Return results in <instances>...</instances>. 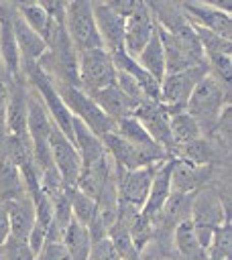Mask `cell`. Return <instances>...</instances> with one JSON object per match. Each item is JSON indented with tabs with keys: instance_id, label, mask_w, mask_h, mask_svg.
<instances>
[{
	"instance_id": "cell-1",
	"label": "cell",
	"mask_w": 232,
	"mask_h": 260,
	"mask_svg": "<svg viewBox=\"0 0 232 260\" xmlns=\"http://www.w3.org/2000/svg\"><path fill=\"white\" fill-rule=\"evenodd\" d=\"M228 108H230V85L216 79L210 71L195 85V89L191 91L185 104V112L197 122L201 136L208 140L218 130L222 118L228 114Z\"/></svg>"
},
{
	"instance_id": "cell-2",
	"label": "cell",
	"mask_w": 232,
	"mask_h": 260,
	"mask_svg": "<svg viewBox=\"0 0 232 260\" xmlns=\"http://www.w3.org/2000/svg\"><path fill=\"white\" fill-rule=\"evenodd\" d=\"M102 144H104L108 156L112 158V162L116 165V169H124V171L155 167L169 158L165 148H161L159 144L138 146V144H132V142L120 138L114 132H108L106 136H102Z\"/></svg>"
},
{
	"instance_id": "cell-3",
	"label": "cell",
	"mask_w": 232,
	"mask_h": 260,
	"mask_svg": "<svg viewBox=\"0 0 232 260\" xmlns=\"http://www.w3.org/2000/svg\"><path fill=\"white\" fill-rule=\"evenodd\" d=\"M53 85H55L61 102L65 104L67 112L71 114V118L85 124L96 136L102 138V136H106L108 132L114 130V122L98 108V104L81 87L67 85V83H53Z\"/></svg>"
},
{
	"instance_id": "cell-4",
	"label": "cell",
	"mask_w": 232,
	"mask_h": 260,
	"mask_svg": "<svg viewBox=\"0 0 232 260\" xmlns=\"http://www.w3.org/2000/svg\"><path fill=\"white\" fill-rule=\"evenodd\" d=\"M63 26L69 43L77 53H85L92 49H104L92 12V2L73 0L65 2L63 8Z\"/></svg>"
},
{
	"instance_id": "cell-5",
	"label": "cell",
	"mask_w": 232,
	"mask_h": 260,
	"mask_svg": "<svg viewBox=\"0 0 232 260\" xmlns=\"http://www.w3.org/2000/svg\"><path fill=\"white\" fill-rule=\"evenodd\" d=\"M208 75V65H193L183 71L165 73L159 85V102L167 108L169 114L185 110V104L195 89V85Z\"/></svg>"
},
{
	"instance_id": "cell-6",
	"label": "cell",
	"mask_w": 232,
	"mask_h": 260,
	"mask_svg": "<svg viewBox=\"0 0 232 260\" xmlns=\"http://www.w3.org/2000/svg\"><path fill=\"white\" fill-rule=\"evenodd\" d=\"M77 79L85 93H94L116 83V67L106 49H92L77 57Z\"/></svg>"
},
{
	"instance_id": "cell-7",
	"label": "cell",
	"mask_w": 232,
	"mask_h": 260,
	"mask_svg": "<svg viewBox=\"0 0 232 260\" xmlns=\"http://www.w3.org/2000/svg\"><path fill=\"white\" fill-rule=\"evenodd\" d=\"M138 124L144 128V132L151 136V140L155 144H159L161 148H165V152L169 154L171 158V150H173V140H171V128H169V118L171 114L167 112V108L161 104V102H155V100H149L144 98L134 114H132Z\"/></svg>"
},
{
	"instance_id": "cell-8",
	"label": "cell",
	"mask_w": 232,
	"mask_h": 260,
	"mask_svg": "<svg viewBox=\"0 0 232 260\" xmlns=\"http://www.w3.org/2000/svg\"><path fill=\"white\" fill-rule=\"evenodd\" d=\"M49 150H51L53 167L57 169L63 187H75L77 177L81 173V160L73 142L55 124L49 130Z\"/></svg>"
},
{
	"instance_id": "cell-9",
	"label": "cell",
	"mask_w": 232,
	"mask_h": 260,
	"mask_svg": "<svg viewBox=\"0 0 232 260\" xmlns=\"http://www.w3.org/2000/svg\"><path fill=\"white\" fill-rule=\"evenodd\" d=\"M193 223L199 225H210L214 230H218L222 223L230 221V211H228V203H224L222 193L214 187V185H204L201 189H197L193 193V201H191V213H189Z\"/></svg>"
},
{
	"instance_id": "cell-10",
	"label": "cell",
	"mask_w": 232,
	"mask_h": 260,
	"mask_svg": "<svg viewBox=\"0 0 232 260\" xmlns=\"http://www.w3.org/2000/svg\"><path fill=\"white\" fill-rule=\"evenodd\" d=\"M155 32V18L147 2H136L124 18V53L132 59L140 55L144 45Z\"/></svg>"
},
{
	"instance_id": "cell-11",
	"label": "cell",
	"mask_w": 232,
	"mask_h": 260,
	"mask_svg": "<svg viewBox=\"0 0 232 260\" xmlns=\"http://www.w3.org/2000/svg\"><path fill=\"white\" fill-rule=\"evenodd\" d=\"M179 6L191 24L208 28L218 37L232 41V16L228 8L212 2H183Z\"/></svg>"
},
{
	"instance_id": "cell-12",
	"label": "cell",
	"mask_w": 232,
	"mask_h": 260,
	"mask_svg": "<svg viewBox=\"0 0 232 260\" xmlns=\"http://www.w3.org/2000/svg\"><path fill=\"white\" fill-rule=\"evenodd\" d=\"M155 167L134 169V171L116 169V193H118V201L120 203H126V205H132L136 209H142V205L147 201V195H149V189H151Z\"/></svg>"
},
{
	"instance_id": "cell-13",
	"label": "cell",
	"mask_w": 232,
	"mask_h": 260,
	"mask_svg": "<svg viewBox=\"0 0 232 260\" xmlns=\"http://www.w3.org/2000/svg\"><path fill=\"white\" fill-rule=\"evenodd\" d=\"M92 12L102 47L108 53L124 51V16L118 14L108 2H92Z\"/></svg>"
},
{
	"instance_id": "cell-14",
	"label": "cell",
	"mask_w": 232,
	"mask_h": 260,
	"mask_svg": "<svg viewBox=\"0 0 232 260\" xmlns=\"http://www.w3.org/2000/svg\"><path fill=\"white\" fill-rule=\"evenodd\" d=\"M0 71L6 77H20V57L12 28L10 2H0Z\"/></svg>"
},
{
	"instance_id": "cell-15",
	"label": "cell",
	"mask_w": 232,
	"mask_h": 260,
	"mask_svg": "<svg viewBox=\"0 0 232 260\" xmlns=\"http://www.w3.org/2000/svg\"><path fill=\"white\" fill-rule=\"evenodd\" d=\"M6 134L28 138L26 134V81L24 77H8Z\"/></svg>"
},
{
	"instance_id": "cell-16",
	"label": "cell",
	"mask_w": 232,
	"mask_h": 260,
	"mask_svg": "<svg viewBox=\"0 0 232 260\" xmlns=\"http://www.w3.org/2000/svg\"><path fill=\"white\" fill-rule=\"evenodd\" d=\"M171 167H173V158H167L155 167L151 189H149L147 201L140 209V213L144 217H149L155 223V228H157V219L163 211V205L167 203V199L171 195Z\"/></svg>"
},
{
	"instance_id": "cell-17",
	"label": "cell",
	"mask_w": 232,
	"mask_h": 260,
	"mask_svg": "<svg viewBox=\"0 0 232 260\" xmlns=\"http://www.w3.org/2000/svg\"><path fill=\"white\" fill-rule=\"evenodd\" d=\"M12 4V2H10ZM12 28H14V39H16V49H18V57H20V71L37 65V61L45 55L47 45L45 41L16 14V10L12 8Z\"/></svg>"
},
{
	"instance_id": "cell-18",
	"label": "cell",
	"mask_w": 232,
	"mask_h": 260,
	"mask_svg": "<svg viewBox=\"0 0 232 260\" xmlns=\"http://www.w3.org/2000/svg\"><path fill=\"white\" fill-rule=\"evenodd\" d=\"M90 98L98 104V108L112 120V122H118L122 118H128L134 114L136 110V102L130 100L116 83L114 85H108L104 89H98L94 93H90Z\"/></svg>"
},
{
	"instance_id": "cell-19",
	"label": "cell",
	"mask_w": 232,
	"mask_h": 260,
	"mask_svg": "<svg viewBox=\"0 0 232 260\" xmlns=\"http://www.w3.org/2000/svg\"><path fill=\"white\" fill-rule=\"evenodd\" d=\"M212 177V167H193L189 162L173 158L171 167V191L175 193H195L208 185Z\"/></svg>"
},
{
	"instance_id": "cell-20",
	"label": "cell",
	"mask_w": 232,
	"mask_h": 260,
	"mask_svg": "<svg viewBox=\"0 0 232 260\" xmlns=\"http://www.w3.org/2000/svg\"><path fill=\"white\" fill-rule=\"evenodd\" d=\"M71 142L79 154L81 167H90V165H94L106 156V148L102 144V138L96 136L85 124H81L75 118L71 120Z\"/></svg>"
},
{
	"instance_id": "cell-21",
	"label": "cell",
	"mask_w": 232,
	"mask_h": 260,
	"mask_svg": "<svg viewBox=\"0 0 232 260\" xmlns=\"http://www.w3.org/2000/svg\"><path fill=\"white\" fill-rule=\"evenodd\" d=\"M4 209H6V215H8L10 236L18 238V240H26L33 225H35V209H33L31 197L24 195V197H18V199L4 201Z\"/></svg>"
},
{
	"instance_id": "cell-22",
	"label": "cell",
	"mask_w": 232,
	"mask_h": 260,
	"mask_svg": "<svg viewBox=\"0 0 232 260\" xmlns=\"http://www.w3.org/2000/svg\"><path fill=\"white\" fill-rule=\"evenodd\" d=\"M110 55H112V61H114L116 71L126 73L128 77H132V79L138 83V87L142 89L144 98L159 102V85H161V83H159L153 75H149V73L136 63V59L128 57L124 51H116V53H110Z\"/></svg>"
},
{
	"instance_id": "cell-23",
	"label": "cell",
	"mask_w": 232,
	"mask_h": 260,
	"mask_svg": "<svg viewBox=\"0 0 232 260\" xmlns=\"http://www.w3.org/2000/svg\"><path fill=\"white\" fill-rule=\"evenodd\" d=\"M157 24V22H155ZM157 32H159V39H161V45H163V55H165V73H175V71H183V69H189L193 65H204L199 61H195L187 49L167 30H163L159 24H157Z\"/></svg>"
},
{
	"instance_id": "cell-24",
	"label": "cell",
	"mask_w": 232,
	"mask_h": 260,
	"mask_svg": "<svg viewBox=\"0 0 232 260\" xmlns=\"http://www.w3.org/2000/svg\"><path fill=\"white\" fill-rule=\"evenodd\" d=\"M171 232H173V246H175L177 254L183 260H197V258L204 256V252L199 248V242L195 238L191 217H185V219L177 221Z\"/></svg>"
},
{
	"instance_id": "cell-25",
	"label": "cell",
	"mask_w": 232,
	"mask_h": 260,
	"mask_svg": "<svg viewBox=\"0 0 232 260\" xmlns=\"http://www.w3.org/2000/svg\"><path fill=\"white\" fill-rule=\"evenodd\" d=\"M136 63L149 75H153L159 83L165 77V55H163V45H161V39H159V32H157V24H155L153 37L149 39V43L144 45V49L136 57Z\"/></svg>"
},
{
	"instance_id": "cell-26",
	"label": "cell",
	"mask_w": 232,
	"mask_h": 260,
	"mask_svg": "<svg viewBox=\"0 0 232 260\" xmlns=\"http://www.w3.org/2000/svg\"><path fill=\"white\" fill-rule=\"evenodd\" d=\"M61 244H63L69 260H88V254L92 248V238H90V232L85 225L71 219V223L65 230Z\"/></svg>"
},
{
	"instance_id": "cell-27",
	"label": "cell",
	"mask_w": 232,
	"mask_h": 260,
	"mask_svg": "<svg viewBox=\"0 0 232 260\" xmlns=\"http://www.w3.org/2000/svg\"><path fill=\"white\" fill-rule=\"evenodd\" d=\"M169 128H171L173 146H183V144H189V142H193V140L204 138V136H201V130H199V126H197V122H195L185 110L171 114V118H169Z\"/></svg>"
},
{
	"instance_id": "cell-28",
	"label": "cell",
	"mask_w": 232,
	"mask_h": 260,
	"mask_svg": "<svg viewBox=\"0 0 232 260\" xmlns=\"http://www.w3.org/2000/svg\"><path fill=\"white\" fill-rule=\"evenodd\" d=\"M12 8L16 10V14H18L41 39H45L47 30H49L51 16H49V12L45 10L43 4H37V2H12Z\"/></svg>"
},
{
	"instance_id": "cell-29",
	"label": "cell",
	"mask_w": 232,
	"mask_h": 260,
	"mask_svg": "<svg viewBox=\"0 0 232 260\" xmlns=\"http://www.w3.org/2000/svg\"><path fill=\"white\" fill-rule=\"evenodd\" d=\"M63 191H65V195H67V199H69L73 219L88 228V225L98 217L96 201H94L92 197H88L85 193H81L77 187H63Z\"/></svg>"
},
{
	"instance_id": "cell-30",
	"label": "cell",
	"mask_w": 232,
	"mask_h": 260,
	"mask_svg": "<svg viewBox=\"0 0 232 260\" xmlns=\"http://www.w3.org/2000/svg\"><path fill=\"white\" fill-rule=\"evenodd\" d=\"M112 132L118 134L120 138L132 142V144H138V146H153L155 144L134 116H128V118H122V120L114 122V130Z\"/></svg>"
},
{
	"instance_id": "cell-31",
	"label": "cell",
	"mask_w": 232,
	"mask_h": 260,
	"mask_svg": "<svg viewBox=\"0 0 232 260\" xmlns=\"http://www.w3.org/2000/svg\"><path fill=\"white\" fill-rule=\"evenodd\" d=\"M191 26H193V32H195V37L199 41V47H201L204 55H212V53L232 55V41L222 39V37H218L216 32H212L208 28H201V26H195V24H191Z\"/></svg>"
},
{
	"instance_id": "cell-32",
	"label": "cell",
	"mask_w": 232,
	"mask_h": 260,
	"mask_svg": "<svg viewBox=\"0 0 232 260\" xmlns=\"http://www.w3.org/2000/svg\"><path fill=\"white\" fill-rule=\"evenodd\" d=\"M0 260H35V254L28 248L26 240L8 236L0 246Z\"/></svg>"
},
{
	"instance_id": "cell-33",
	"label": "cell",
	"mask_w": 232,
	"mask_h": 260,
	"mask_svg": "<svg viewBox=\"0 0 232 260\" xmlns=\"http://www.w3.org/2000/svg\"><path fill=\"white\" fill-rule=\"evenodd\" d=\"M206 65H208V71L216 79H220L222 83L230 85V75H232V59H230V55H224V53L206 55Z\"/></svg>"
},
{
	"instance_id": "cell-34",
	"label": "cell",
	"mask_w": 232,
	"mask_h": 260,
	"mask_svg": "<svg viewBox=\"0 0 232 260\" xmlns=\"http://www.w3.org/2000/svg\"><path fill=\"white\" fill-rule=\"evenodd\" d=\"M88 260H122V258L118 256V252L114 250L112 242L106 236V238H102V240H98V242L92 244L90 254H88Z\"/></svg>"
},
{
	"instance_id": "cell-35",
	"label": "cell",
	"mask_w": 232,
	"mask_h": 260,
	"mask_svg": "<svg viewBox=\"0 0 232 260\" xmlns=\"http://www.w3.org/2000/svg\"><path fill=\"white\" fill-rule=\"evenodd\" d=\"M35 260H69L63 244H51L45 242L43 248L39 250V254L35 256Z\"/></svg>"
},
{
	"instance_id": "cell-36",
	"label": "cell",
	"mask_w": 232,
	"mask_h": 260,
	"mask_svg": "<svg viewBox=\"0 0 232 260\" xmlns=\"http://www.w3.org/2000/svg\"><path fill=\"white\" fill-rule=\"evenodd\" d=\"M197 260H208V258H206V254H204V256H201V258H197Z\"/></svg>"
},
{
	"instance_id": "cell-37",
	"label": "cell",
	"mask_w": 232,
	"mask_h": 260,
	"mask_svg": "<svg viewBox=\"0 0 232 260\" xmlns=\"http://www.w3.org/2000/svg\"><path fill=\"white\" fill-rule=\"evenodd\" d=\"M0 73H2V71H0Z\"/></svg>"
}]
</instances>
